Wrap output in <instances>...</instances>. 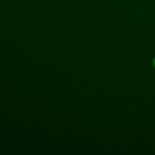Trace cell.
<instances>
[{"instance_id": "cell-1", "label": "cell", "mask_w": 155, "mask_h": 155, "mask_svg": "<svg viewBox=\"0 0 155 155\" xmlns=\"http://www.w3.org/2000/svg\"><path fill=\"white\" fill-rule=\"evenodd\" d=\"M153 65H154V67L155 68V58L153 60Z\"/></svg>"}]
</instances>
